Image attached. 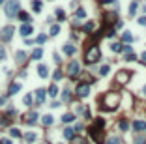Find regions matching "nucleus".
<instances>
[{
    "mask_svg": "<svg viewBox=\"0 0 146 144\" xmlns=\"http://www.w3.org/2000/svg\"><path fill=\"white\" fill-rule=\"evenodd\" d=\"M88 135L96 144H105V139H107L105 137V122L101 118H97L92 126L88 127Z\"/></svg>",
    "mask_w": 146,
    "mask_h": 144,
    "instance_id": "nucleus-1",
    "label": "nucleus"
},
{
    "mask_svg": "<svg viewBox=\"0 0 146 144\" xmlns=\"http://www.w3.org/2000/svg\"><path fill=\"white\" fill-rule=\"evenodd\" d=\"M120 94L118 92H107V94H103V97H101V108L103 110H116L118 108V105H120Z\"/></svg>",
    "mask_w": 146,
    "mask_h": 144,
    "instance_id": "nucleus-2",
    "label": "nucleus"
},
{
    "mask_svg": "<svg viewBox=\"0 0 146 144\" xmlns=\"http://www.w3.org/2000/svg\"><path fill=\"white\" fill-rule=\"evenodd\" d=\"M99 56H101V53H99L97 45H90L88 51H86V54H84V62L86 64H94V62L99 60Z\"/></svg>",
    "mask_w": 146,
    "mask_h": 144,
    "instance_id": "nucleus-3",
    "label": "nucleus"
},
{
    "mask_svg": "<svg viewBox=\"0 0 146 144\" xmlns=\"http://www.w3.org/2000/svg\"><path fill=\"white\" fill-rule=\"evenodd\" d=\"M4 9H6V15H8L9 19H13L15 15L19 13V9H21V4H19L17 0H9V2H6V4H4Z\"/></svg>",
    "mask_w": 146,
    "mask_h": 144,
    "instance_id": "nucleus-4",
    "label": "nucleus"
},
{
    "mask_svg": "<svg viewBox=\"0 0 146 144\" xmlns=\"http://www.w3.org/2000/svg\"><path fill=\"white\" fill-rule=\"evenodd\" d=\"M13 32H15L13 26L2 28V30H0V41H9V39H11V36H13Z\"/></svg>",
    "mask_w": 146,
    "mask_h": 144,
    "instance_id": "nucleus-5",
    "label": "nucleus"
},
{
    "mask_svg": "<svg viewBox=\"0 0 146 144\" xmlns=\"http://www.w3.org/2000/svg\"><path fill=\"white\" fill-rule=\"evenodd\" d=\"M88 94H90V84L88 82H79V86H77V95H79V97H86Z\"/></svg>",
    "mask_w": 146,
    "mask_h": 144,
    "instance_id": "nucleus-6",
    "label": "nucleus"
},
{
    "mask_svg": "<svg viewBox=\"0 0 146 144\" xmlns=\"http://www.w3.org/2000/svg\"><path fill=\"white\" fill-rule=\"evenodd\" d=\"M79 71H81L79 62H69V66H67V75H69L71 79H75V77L79 75Z\"/></svg>",
    "mask_w": 146,
    "mask_h": 144,
    "instance_id": "nucleus-7",
    "label": "nucleus"
},
{
    "mask_svg": "<svg viewBox=\"0 0 146 144\" xmlns=\"http://www.w3.org/2000/svg\"><path fill=\"white\" fill-rule=\"evenodd\" d=\"M129 77H131V73L126 71V69H122V71L116 73V82H118V84H126V82L129 81Z\"/></svg>",
    "mask_w": 146,
    "mask_h": 144,
    "instance_id": "nucleus-8",
    "label": "nucleus"
},
{
    "mask_svg": "<svg viewBox=\"0 0 146 144\" xmlns=\"http://www.w3.org/2000/svg\"><path fill=\"white\" fill-rule=\"evenodd\" d=\"M19 32H21V36H22V37H28L32 32H34V28H32L30 23H24V24L21 26V30H19Z\"/></svg>",
    "mask_w": 146,
    "mask_h": 144,
    "instance_id": "nucleus-9",
    "label": "nucleus"
},
{
    "mask_svg": "<svg viewBox=\"0 0 146 144\" xmlns=\"http://www.w3.org/2000/svg\"><path fill=\"white\" fill-rule=\"evenodd\" d=\"M24 122H26L28 126H34L36 122H38V112H28V114H24Z\"/></svg>",
    "mask_w": 146,
    "mask_h": 144,
    "instance_id": "nucleus-10",
    "label": "nucleus"
},
{
    "mask_svg": "<svg viewBox=\"0 0 146 144\" xmlns=\"http://www.w3.org/2000/svg\"><path fill=\"white\" fill-rule=\"evenodd\" d=\"M133 129L137 131V133H141V131H146V122H144V120L133 122Z\"/></svg>",
    "mask_w": 146,
    "mask_h": 144,
    "instance_id": "nucleus-11",
    "label": "nucleus"
},
{
    "mask_svg": "<svg viewBox=\"0 0 146 144\" xmlns=\"http://www.w3.org/2000/svg\"><path fill=\"white\" fill-rule=\"evenodd\" d=\"M38 73H40L41 79H47L49 77V68L45 66V64H40V66H38Z\"/></svg>",
    "mask_w": 146,
    "mask_h": 144,
    "instance_id": "nucleus-12",
    "label": "nucleus"
},
{
    "mask_svg": "<svg viewBox=\"0 0 146 144\" xmlns=\"http://www.w3.org/2000/svg\"><path fill=\"white\" fill-rule=\"evenodd\" d=\"M45 94H47V92H45L43 88H40V90L36 92V103H38V105H41L45 101Z\"/></svg>",
    "mask_w": 146,
    "mask_h": 144,
    "instance_id": "nucleus-13",
    "label": "nucleus"
},
{
    "mask_svg": "<svg viewBox=\"0 0 146 144\" xmlns=\"http://www.w3.org/2000/svg\"><path fill=\"white\" fill-rule=\"evenodd\" d=\"M41 124H43L45 127H49V126H53V124H54V118L51 116V114H45V116L41 118Z\"/></svg>",
    "mask_w": 146,
    "mask_h": 144,
    "instance_id": "nucleus-14",
    "label": "nucleus"
},
{
    "mask_svg": "<svg viewBox=\"0 0 146 144\" xmlns=\"http://www.w3.org/2000/svg\"><path fill=\"white\" fill-rule=\"evenodd\" d=\"M19 90H21V84H19V82H13V84L9 86V90H8V95H15V94H17Z\"/></svg>",
    "mask_w": 146,
    "mask_h": 144,
    "instance_id": "nucleus-15",
    "label": "nucleus"
},
{
    "mask_svg": "<svg viewBox=\"0 0 146 144\" xmlns=\"http://www.w3.org/2000/svg\"><path fill=\"white\" fill-rule=\"evenodd\" d=\"M64 137H66L67 140H73L75 139V131L71 129V127H66V129H64Z\"/></svg>",
    "mask_w": 146,
    "mask_h": 144,
    "instance_id": "nucleus-16",
    "label": "nucleus"
},
{
    "mask_svg": "<svg viewBox=\"0 0 146 144\" xmlns=\"http://www.w3.org/2000/svg\"><path fill=\"white\" fill-rule=\"evenodd\" d=\"M75 47H73V45H71V43H66V45H64V53H66L67 54V56H71V54H75Z\"/></svg>",
    "mask_w": 146,
    "mask_h": 144,
    "instance_id": "nucleus-17",
    "label": "nucleus"
},
{
    "mask_svg": "<svg viewBox=\"0 0 146 144\" xmlns=\"http://www.w3.org/2000/svg\"><path fill=\"white\" fill-rule=\"evenodd\" d=\"M122 41L129 45V43L133 41V34H131V32H124V34H122Z\"/></svg>",
    "mask_w": 146,
    "mask_h": 144,
    "instance_id": "nucleus-18",
    "label": "nucleus"
},
{
    "mask_svg": "<svg viewBox=\"0 0 146 144\" xmlns=\"http://www.w3.org/2000/svg\"><path fill=\"white\" fill-rule=\"evenodd\" d=\"M73 120H75V114H73V112H66L62 116V122H64V124H69V122H73Z\"/></svg>",
    "mask_w": 146,
    "mask_h": 144,
    "instance_id": "nucleus-19",
    "label": "nucleus"
},
{
    "mask_svg": "<svg viewBox=\"0 0 146 144\" xmlns=\"http://www.w3.org/2000/svg\"><path fill=\"white\" fill-rule=\"evenodd\" d=\"M15 60H17V62H24V60H26V53H24V51H17V53H15Z\"/></svg>",
    "mask_w": 146,
    "mask_h": 144,
    "instance_id": "nucleus-20",
    "label": "nucleus"
},
{
    "mask_svg": "<svg viewBox=\"0 0 146 144\" xmlns=\"http://www.w3.org/2000/svg\"><path fill=\"white\" fill-rule=\"evenodd\" d=\"M111 51H112V53H122V51H124V45L116 41V43H112V45H111Z\"/></svg>",
    "mask_w": 146,
    "mask_h": 144,
    "instance_id": "nucleus-21",
    "label": "nucleus"
},
{
    "mask_svg": "<svg viewBox=\"0 0 146 144\" xmlns=\"http://www.w3.org/2000/svg\"><path fill=\"white\" fill-rule=\"evenodd\" d=\"M17 15H19V19H21L22 23H30V15H28L26 11H19Z\"/></svg>",
    "mask_w": 146,
    "mask_h": 144,
    "instance_id": "nucleus-22",
    "label": "nucleus"
},
{
    "mask_svg": "<svg viewBox=\"0 0 146 144\" xmlns=\"http://www.w3.org/2000/svg\"><path fill=\"white\" fill-rule=\"evenodd\" d=\"M36 139H38V135H36V133H26V135H24V140H26L28 144L36 142Z\"/></svg>",
    "mask_w": 146,
    "mask_h": 144,
    "instance_id": "nucleus-23",
    "label": "nucleus"
},
{
    "mask_svg": "<svg viewBox=\"0 0 146 144\" xmlns=\"http://www.w3.org/2000/svg\"><path fill=\"white\" fill-rule=\"evenodd\" d=\"M49 95H51V97H56V95H58V86L56 84L49 86Z\"/></svg>",
    "mask_w": 146,
    "mask_h": 144,
    "instance_id": "nucleus-24",
    "label": "nucleus"
},
{
    "mask_svg": "<svg viewBox=\"0 0 146 144\" xmlns=\"http://www.w3.org/2000/svg\"><path fill=\"white\" fill-rule=\"evenodd\" d=\"M41 56H43V49H34V53H32V58H34V60H40Z\"/></svg>",
    "mask_w": 146,
    "mask_h": 144,
    "instance_id": "nucleus-25",
    "label": "nucleus"
},
{
    "mask_svg": "<svg viewBox=\"0 0 146 144\" xmlns=\"http://www.w3.org/2000/svg\"><path fill=\"white\" fill-rule=\"evenodd\" d=\"M94 26H96V24H94L92 21H90V23H86V24L83 26V30L86 32V34H90V32H94Z\"/></svg>",
    "mask_w": 146,
    "mask_h": 144,
    "instance_id": "nucleus-26",
    "label": "nucleus"
},
{
    "mask_svg": "<svg viewBox=\"0 0 146 144\" xmlns=\"http://www.w3.org/2000/svg\"><path fill=\"white\" fill-rule=\"evenodd\" d=\"M75 17H77V19H84V17H86V11H84L83 8H77V11H75Z\"/></svg>",
    "mask_w": 146,
    "mask_h": 144,
    "instance_id": "nucleus-27",
    "label": "nucleus"
},
{
    "mask_svg": "<svg viewBox=\"0 0 146 144\" xmlns=\"http://www.w3.org/2000/svg\"><path fill=\"white\" fill-rule=\"evenodd\" d=\"M32 9L38 11V13L41 11V2H40V0H34V2H32Z\"/></svg>",
    "mask_w": 146,
    "mask_h": 144,
    "instance_id": "nucleus-28",
    "label": "nucleus"
},
{
    "mask_svg": "<svg viewBox=\"0 0 146 144\" xmlns=\"http://www.w3.org/2000/svg\"><path fill=\"white\" fill-rule=\"evenodd\" d=\"M137 8H139V2H131V6H129V15L137 13Z\"/></svg>",
    "mask_w": 146,
    "mask_h": 144,
    "instance_id": "nucleus-29",
    "label": "nucleus"
},
{
    "mask_svg": "<svg viewBox=\"0 0 146 144\" xmlns=\"http://www.w3.org/2000/svg\"><path fill=\"white\" fill-rule=\"evenodd\" d=\"M22 101H24V105H26V107H30V105L34 103V97H32L30 94H26V95H24V99H22Z\"/></svg>",
    "mask_w": 146,
    "mask_h": 144,
    "instance_id": "nucleus-30",
    "label": "nucleus"
},
{
    "mask_svg": "<svg viewBox=\"0 0 146 144\" xmlns=\"http://www.w3.org/2000/svg\"><path fill=\"white\" fill-rule=\"evenodd\" d=\"M105 144H120V139L118 137H109V139L105 140Z\"/></svg>",
    "mask_w": 146,
    "mask_h": 144,
    "instance_id": "nucleus-31",
    "label": "nucleus"
},
{
    "mask_svg": "<svg viewBox=\"0 0 146 144\" xmlns=\"http://www.w3.org/2000/svg\"><path fill=\"white\" fill-rule=\"evenodd\" d=\"M62 99H64V101H71V92L67 90V88L62 92Z\"/></svg>",
    "mask_w": 146,
    "mask_h": 144,
    "instance_id": "nucleus-32",
    "label": "nucleus"
},
{
    "mask_svg": "<svg viewBox=\"0 0 146 144\" xmlns=\"http://www.w3.org/2000/svg\"><path fill=\"white\" fill-rule=\"evenodd\" d=\"M120 129H122V131H128L129 129V122L128 120H120Z\"/></svg>",
    "mask_w": 146,
    "mask_h": 144,
    "instance_id": "nucleus-33",
    "label": "nucleus"
},
{
    "mask_svg": "<svg viewBox=\"0 0 146 144\" xmlns=\"http://www.w3.org/2000/svg\"><path fill=\"white\" fill-rule=\"evenodd\" d=\"M9 135H11V137H15V139H17V137H21V131H19L17 127H11V129H9Z\"/></svg>",
    "mask_w": 146,
    "mask_h": 144,
    "instance_id": "nucleus-34",
    "label": "nucleus"
},
{
    "mask_svg": "<svg viewBox=\"0 0 146 144\" xmlns=\"http://www.w3.org/2000/svg\"><path fill=\"white\" fill-rule=\"evenodd\" d=\"M109 71H111V68H109V66H101V69H99V75H101V77H105Z\"/></svg>",
    "mask_w": 146,
    "mask_h": 144,
    "instance_id": "nucleus-35",
    "label": "nucleus"
},
{
    "mask_svg": "<svg viewBox=\"0 0 146 144\" xmlns=\"http://www.w3.org/2000/svg\"><path fill=\"white\" fill-rule=\"evenodd\" d=\"M56 17H58V21H64V19H66V13H64V9H56Z\"/></svg>",
    "mask_w": 146,
    "mask_h": 144,
    "instance_id": "nucleus-36",
    "label": "nucleus"
},
{
    "mask_svg": "<svg viewBox=\"0 0 146 144\" xmlns=\"http://www.w3.org/2000/svg\"><path fill=\"white\" fill-rule=\"evenodd\" d=\"M58 32H60V26H58V24H53V26H51V36H56Z\"/></svg>",
    "mask_w": 146,
    "mask_h": 144,
    "instance_id": "nucleus-37",
    "label": "nucleus"
},
{
    "mask_svg": "<svg viewBox=\"0 0 146 144\" xmlns=\"http://www.w3.org/2000/svg\"><path fill=\"white\" fill-rule=\"evenodd\" d=\"M53 79H54V81H60V79H62V71H60V69H56V71L53 73Z\"/></svg>",
    "mask_w": 146,
    "mask_h": 144,
    "instance_id": "nucleus-38",
    "label": "nucleus"
},
{
    "mask_svg": "<svg viewBox=\"0 0 146 144\" xmlns=\"http://www.w3.org/2000/svg\"><path fill=\"white\" fill-rule=\"evenodd\" d=\"M135 58H137V56H135L133 53H126V60H128V62H133Z\"/></svg>",
    "mask_w": 146,
    "mask_h": 144,
    "instance_id": "nucleus-39",
    "label": "nucleus"
},
{
    "mask_svg": "<svg viewBox=\"0 0 146 144\" xmlns=\"http://www.w3.org/2000/svg\"><path fill=\"white\" fill-rule=\"evenodd\" d=\"M36 41L41 45V43H45V41H47V36H43V34H41V36H38V39H36Z\"/></svg>",
    "mask_w": 146,
    "mask_h": 144,
    "instance_id": "nucleus-40",
    "label": "nucleus"
},
{
    "mask_svg": "<svg viewBox=\"0 0 146 144\" xmlns=\"http://www.w3.org/2000/svg\"><path fill=\"white\" fill-rule=\"evenodd\" d=\"M137 23L141 24V26H146V15H144V17H139V19H137Z\"/></svg>",
    "mask_w": 146,
    "mask_h": 144,
    "instance_id": "nucleus-41",
    "label": "nucleus"
},
{
    "mask_svg": "<svg viewBox=\"0 0 146 144\" xmlns=\"http://www.w3.org/2000/svg\"><path fill=\"white\" fill-rule=\"evenodd\" d=\"M133 144H146V139H142V137H137Z\"/></svg>",
    "mask_w": 146,
    "mask_h": 144,
    "instance_id": "nucleus-42",
    "label": "nucleus"
},
{
    "mask_svg": "<svg viewBox=\"0 0 146 144\" xmlns=\"http://www.w3.org/2000/svg\"><path fill=\"white\" fill-rule=\"evenodd\" d=\"M4 58H6V51L0 47V60H4Z\"/></svg>",
    "mask_w": 146,
    "mask_h": 144,
    "instance_id": "nucleus-43",
    "label": "nucleus"
},
{
    "mask_svg": "<svg viewBox=\"0 0 146 144\" xmlns=\"http://www.w3.org/2000/svg\"><path fill=\"white\" fill-rule=\"evenodd\" d=\"M141 62H142V64H144V66H146V51H144V53L141 54Z\"/></svg>",
    "mask_w": 146,
    "mask_h": 144,
    "instance_id": "nucleus-44",
    "label": "nucleus"
},
{
    "mask_svg": "<svg viewBox=\"0 0 146 144\" xmlns=\"http://www.w3.org/2000/svg\"><path fill=\"white\" fill-rule=\"evenodd\" d=\"M81 129H83V126H81V124H77V126L75 127H73V131H75V133H79V131Z\"/></svg>",
    "mask_w": 146,
    "mask_h": 144,
    "instance_id": "nucleus-45",
    "label": "nucleus"
},
{
    "mask_svg": "<svg viewBox=\"0 0 146 144\" xmlns=\"http://www.w3.org/2000/svg\"><path fill=\"white\" fill-rule=\"evenodd\" d=\"M0 144H11V140L9 139H0Z\"/></svg>",
    "mask_w": 146,
    "mask_h": 144,
    "instance_id": "nucleus-46",
    "label": "nucleus"
},
{
    "mask_svg": "<svg viewBox=\"0 0 146 144\" xmlns=\"http://www.w3.org/2000/svg\"><path fill=\"white\" fill-rule=\"evenodd\" d=\"M142 94H144V95H146V86H144V88H142Z\"/></svg>",
    "mask_w": 146,
    "mask_h": 144,
    "instance_id": "nucleus-47",
    "label": "nucleus"
},
{
    "mask_svg": "<svg viewBox=\"0 0 146 144\" xmlns=\"http://www.w3.org/2000/svg\"><path fill=\"white\" fill-rule=\"evenodd\" d=\"M4 2H6V0H0V4H4Z\"/></svg>",
    "mask_w": 146,
    "mask_h": 144,
    "instance_id": "nucleus-48",
    "label": "nucleus"
}]
</instances>
